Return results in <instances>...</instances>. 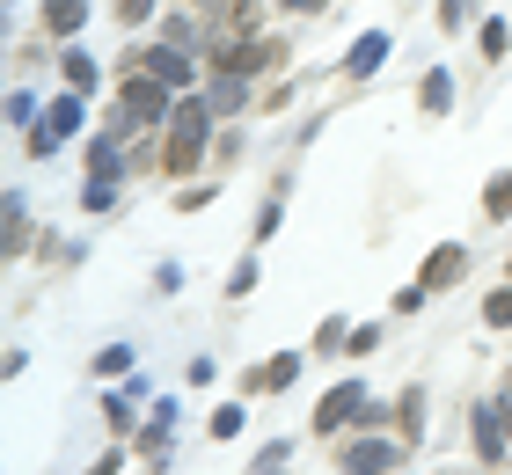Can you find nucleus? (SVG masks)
I'll list each match as a JSON object with an SVG mask.
<instances>
[{
	"label": "nucleus",
	"mask_w": 512,
	"mask_h": 475,
	"mask_svg": "<svg viewBox=\"0 0 512 475\" xmlns=\"http://www.w3.org/2000/svg\"><path fill=\"white\" fill-rule=\"evenodd\" d=\"M205 125H213V110H205V103H183L176 110V132H169V147H161V169H169V176H191V161L205 147Z\"/></svg>",
	"instance_id": "nucleus-1"
},
{
	"label": "nucleus",
	"mask_w": 512,
	"mask_h": 475,
	"mask_svg": "<svg viewBox=\"0 0 512 475\" xmlns=\"http://www.w3.org/2000/svg\"><path fill=\"white\" fill-rule=\"evenodd\" d=\"M74 125H81V103L66 95V103H52V110H44V125L30 132V147H37V154H52V147H59V139L74 132Z\"/></svg>",
	"instance_id": "nucleus-2"
},
{
	"label": "nucleus",
	"mask_w": 512,
	"mask_h": 475,
	"mask_svg": "<svg viewBox=\"0 0 512 475\" xmlns=\"http://www.w3.org/2000/svg\"><path fill=\"white\" fill-rule=\"evenodd\" d=\"M344 417H374L359 388H330V395H322V410H315V432H337Z\"/></svg>",
	"instance_id": "nucleus-3"
},
{
	"label": "nucleus",
	"mask_w": 512,
	"mask_h": 475,
	"mask_svg": "<svg viewBox=\"0 0 512 475\" xmlns=\"http://www.w3.org/2000/svg\"><path fill=\"white\" fill-rule=\"evenodd\" d=\"M125 110H132V117H154V110H169V81H154V74L125 81Z\"/></svg>",
	"instance_id": "nucleus-4"
},
{
	"label": "nucleus",
	"mask_w": 512,
	"mask_h": 475,
	"mask_svg": "<svg viewBox=\"0 0 512 475\" xmlns=\"http://www.w3.org/2000/svg\"><path fill=\"white\" fill-rule=\"evenodd\" d=\"M344 468H352V475H388L395 468V446L388 439H359L352 454H344Z\"/></svg>",
	"instance_id": "nucleus-5"
},
{
	"label": "nucleus",
	"mask_w": 512,
	"mask_h": 475,
	"mask_svg": "<svg viewBox=\"0 0 512 475\" xmlns=\"http://www.w3.org/2000/svg\"><path fill=\"white\" fill-rule=\"evenodd\" d=\"M139 59H147V74H154V81H169V88L191 81V59H183L176 44H154V52H139Z\"/></svg>",
	"instance_id": "nucleus-6"
},
{
	"label": "nucleus",
	"mask_w": 512,
	"mask_h": 475,
	"mask_svg": "<svg viewBox=\"0 0 512 475\" xmlns=\"http://www.w3.org/2000/svg\"><path fill=\"white\" fill-rule=\"evenodd\" d=\"M476 446H483V461H505V410H498V402L476 410Z\"/></svg>",
	"instance_id": "nucleus-7"
},
{
	"label": "nucleus",
	"mask_w": 512,
	"mask_h": 475,
	"mask_svg": "<svg viewBox=\"0 0 512 475\" xmlns=\"http://www.w3.org/2000/svg\"><path fill=\"white\" fill-rule=\"evenodd\" d=\"M461 264H469V256H461L454 242H447V249H432V264H425V293H432V285H454Z\"/></svg>",
	"instance_id": "nucleus-8"
},
{
	"label": "nucleus",
	"mask_w": 512,
	"mask_h": 475,
	"mask_svg": "<svg viewBox=\"0 0 512 475\" xmlns=\"http://www.w3.org/2000/svg\"><path fill=\"white\" fill-rule=\"evenodd\" d=\"M44 22H52L59 37H74L81 22H88V8H81V0H52V8H44Z\"/></svg>",
	"instance_id": "nucleus-9"
},
{
	"label": "nucleus",
	"mask_w": 512,
	"mask_h": 475,
	"mask_svg": "<svg viewBox=\"0 0 512 475\" xmlns=\"http://www.w3.org/2000/svg\"><path fill=\"white\" fill-rule=\"evenodd\" d=\"M381 59H388V37H359V44H352V59H344V66H352V74H374Z\"/></svg>",
	"instance_id": "nucleus-10"
},
{
	"label": "nucleus",
	"mask_w": 512,
	"mask_h": 475,
	"mask_svg": "<svg viewBox=\"0 0 512 475\" xmlns=\"http://www.w3.org/2000/svg\"><path fill=\"white\" fill-rule=\"evenodd\" d=\"M300 373V359H293V351H286V359H271L264 373H256V388H286V380Z\"/></svg>",
	"instance_id": "nucleus-11"
},
{
	"label": "nucleus",
	"mask_w": 512,
	"mask_h": 475,
	"mask_svg": "<svg viewBox=\"0 0 512 475\" xmlns=\"http://www.w3.org/2000/svg\"><path fill=\"white\" fill-rule=\"evenodd\" d=\"M483 212H491V220H505V212H512V176H498L491 190H483Z\"/></svg>",
	"instance_id": "nucleus-12"
},
{
	"label": "nucleus",
	"mask_w": 512,
	"mask_h": 475,
	"mask_svg": "<svg viewBox=\"0 0 512 475\" xmlns=\"http://www.w3.org/2000/svg\"><path fill=\"white\" fill-rule=\"evenodd\" d=\"M88 169H96V176H110V183H118V147H110V139H96V147H88Z\"/></svg>",
	"instance_id": "nucleus-13"
},
{
	"label": "nucleus",
	"mask_w": 512,
	"mask_h": 475,
	"mask_svg": "<svg viewBox=\"0 0 512 475\" xmlns=\"http://www.w3.org/2000/svg\"><path fill=\"white\" fill-rule=\"evenodd\" d=\"M66 81H74V88H96V59H88V52H66Z\"/></svg>",
	"instance_id": "nucleus-14"
},
{
	"label": "nucleus",
	"mask_w": 512,
	"mask_h": 475,
	"mask_svg": "<svg viewBox=\"0 0 512 475\" xmlns=\"http://www.w3.org/2000/svg\"><path fill=\"white\" fill-rule=\"evenodd\" d=\"M483 322H491V329H512V293H491V300H483Z\"/></svg>",
	"instance_id": "nucleus-15"
},
{
	"label": "nucleus",
	"mask_w": 512,
	"mask_h": 475,
	"mask_svg": "<svg viewBox=\"0 0 512 475\" xmlns=\"http://www.w3.org/2000/svg\"><path fill=\"white\" fill-rule=\"evenodd\" d=\"M447 103H454V81L432 74V81H425V110H447Z\"/></svg>",
	"instance_id": "nucleus-16"
},
{
	"label": "nucleus",
	"mask_w": 512,
	"mask_h": 475,
	"mask_svg": "<svg viewBox=\"0 0 512 475\" xmlns=\"http://www.w3.org/2000/svg\"><path fill=\"white\" fill-rule=\"evenodd\" d=\"M505 44H512V37H505V22H483V52L505 59Z\"/></svg>",
	"instance_id": "nucleus-17"
},
{
	"label": "nucleus",
	"mask_w": 512,
	"mask_h": 475,
	"mask_svg": "<svg viewBox=\"0 0 512 475\" xmlns=\"http://www.w3.org/2000/svg\"><path fill=\"white\" fill-rule=\"evenodd\" d=\"M125 366H132V351H125V344H110L103 359H96V373H125Z\"/></svg>",
	"instance_id": "nucleus-18"
},
{
	"label": "nucleus",
	"mask_w": 512,
	"mask_h": 475,
	"mask_svg": "<svg viewBox=\"0 0 512 475\" xmlns=\"http://www.w3.org/2000/svg\"><path fill=\"white\" fill-rule=\"evenodd\" d=\"M242 432V410H213V439H235Z\"/></svg>",
	"instance_id": "nucleus-19"
},
{
	"label": "nucleus",
	"mask_w": 512,
	"mask_h": 475,
	"mask_svg": "<svg viewBox=\"0 0 512 475\" xmlns=\"http://www.w3.org/2000/svg\"><path fill=\"white\" fill-rule=\"evenodd\" d=\"M118 15H125V22H147V15H154V0H118Z\"/></svg>",
	"instance_id": "nucleus-20"
},
{
	"label": "nucleus",
	"mask_w": 512,
	"mask_h": 475,
	"mask_svg": "<svg viewBox=\"0 0 512 475\" xmlns=\"http://www.w3.org/2000/svg\"><path fill=\"white\" fill-rule=\"evenodd\" d=\"M286 8H322V0H286Z\"/></svg>",
	"instance_id": "nucleus-21"
},
{
	"label": "nucleus",
	"mask_w": 512,
	"mask_h": 475,
	"mask_svg": "<svg viewBox=\"0 0 512 475\" xmlns=\"http://www.w3.org/2000/svg\"><path fill=\"white\" fill-rule=\"evenodd\" d=\"M264 475H286V468H264Z\"/></svg>",
	"instance_id": "nucleus-22"
}]
</instances>
